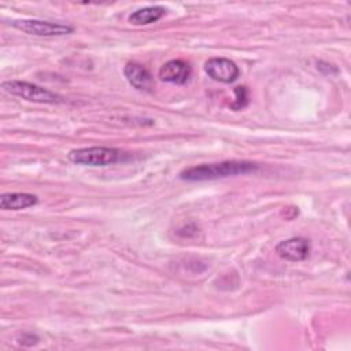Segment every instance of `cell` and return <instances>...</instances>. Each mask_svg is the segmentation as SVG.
Listing matches in <instances>:
<instances>
[{
    "label": "cell",
    "instance_id": "6da1fadb",
    "mask_svg": "<svg viewBox=\"0 0 351 351\" xmlns=\"http://www.w3.org/2000/svg\"><path fill=\"white\" fill-rule=\"evenodd\" d=\"M258 169L259 165L250 160H223L218 163H202L185 167L180 171V178L184 181H206L248 174Z\"/></svg>",
    "mask_w": 351,
    "mask_h": 351
},
{
    "label": "cell",
    "instance_id": "7a4b0ae2",
    "mask_svg": "<svg viewBox=\"0 0 351 351\" xmlns=\"http://www.w3.org/2000/svg\"><path fill=\"white\" fill-rule=\"evenodd\" d=\"M123 156H125V152L112 147L77 148V149H71L67 155L69 160L75 165L93 166V167L114 165L117 162H121Z\"/></svg>",
    "mask_w": 351,
    "mask_h": 351
},
{
    "label": "cell",
    "instance_id": "3957f363",
    "mask_svg": "<svg viewBox=\"0 0 351 351\" xmlns=\"http://www.w3.org/2000/svg\"><path fill=\"white\" fill-rule=\"evenodd\" d=\"M1 88L18 97H22L27 101H34V103H60L63 101V97L55 92H51L45 88H41L36 84L27 82V81H21V80H10L4 81L1 84Z\"/></svg>",
    "mask_w": 351,
    "mask_h": 351
},
{
    "label": "cell",
    "instance_id": "277c9868",
    "mask_svg": "<svg viewBox=\"0 0 351 351\" xmlns=\"http://www.w3.org/2000/svg\"><path fill=\"white\" fill-rule=\"evenodd\" d=\"M12 27L40 37H55V36H66L74 32V27L64 23L41 21V19H16L11 22Z\"/></svg>",
    "mask_w": 351,
    "mask_h": 351
},
{
    "label": "cell",
    "instance_id": "5b68a950",
    "mask_svg": "<svg viewBox=\"0 0 351 351\" xmlns=\"http://www.w3.org/2000/svg\"><path fill=\"white\" fill-rule=\"evenodd\" d=\"M204 71L210 78L222 84L234 82L240 74L237 64L233 60L222 56L210 58L206 60Z\"/></svg>",
    "mask_w": 351,
    "mask_h": 351
},
{
    "label": "cell",
    "instance_id": "8992f818",
    "mask_svg": "<svg viewBox=\"0 0 351 351\" xmlns=\"http://www.w3.org/2000/svg\"><path fill=\"white\" fill-rule=\"evenodd\" d=\"M276 252L281 259L289 262L304 261L310 252V243L304 237H291L276 245Z\"/></svg>",
    "mask_w": 351,
    "mask_h": 351
},
{
    "label": "cell",
    "instance_id": "52a82bcc",
    "mask_svg": "<svg viewBox=\"0 0 351 351\" xmlns=\"http://www.w3.org/2000/svg\"><path fill=\"white\" fill-rule=\"evenodd\" d=\"M192 69L189 63L181 59H173L166 62L159 70V78L165 82L184 85L189 81Z\"/></svg>",
    "mask_w": 351,
    "mask_h": 351
},
{
    "label": "cell",
    "instance_id": "ba28073f",
    "mask_svg": "<svg viewBox=\"0 0 351 351\" xmlns=\"http://www.w3.org/2000/svg\"><path fill=\"white\" fill-rule=\"evenodd\" d=\"M123 74L134 89L140 92H151L154 89V77L143 64L129 62L123 69Z\"/></svg>",
    "mask_w": 351,
    "mask_h": 351
},
{
    "label": "cell",
    "instance_id": "9c48e42d",
    "mask_svg": "<svg viewBox=\"0 0 351 351\" xmlns=\"http://www.w3.org/2000/svg\"><path fill=\"white\" fill-rule=\"evenodd\" d=\"M38 199L33 193L26 192H14V193H3L0 197V208L1 210H23L37 204Z\"/></svg>",
    "mask_w": 351,
    "mask_h": 351
},
{
    "label": "cell",
    "instance_id": "30bf717a",
    "mask_svg": "<svg viewBox=\"0 0 351 351\" xmlns=\"http://www.w3.org/2000/svg\"><path fill=\"white\" fill-rule=\"evenodd\" d=\"M166 10L160 5H151V7H144L138 8L134 12L129 15V22L136 26H143V25H149L154 22H158L162 16H165Z\"/></svg>",
    "mask_w": 351,
    "mask_h": 351
},
{
    "label": "cell",
    "instance_id": "8fae6325",
    "mask_svg": "<svg viewBox=\"0 0 351 351\" xmlns=\"http://www.w3.org/2000/svg\"><path fill=\"white\" fill-rule=\"evenodd\" d=\"M234 95H236V100L230 104V107L236 111L244 108L248 103V90L245 86H237L234 88Z\"/></svg>",
    "mask_w": 351,
    "mask_h": 351
}]
</instances>
